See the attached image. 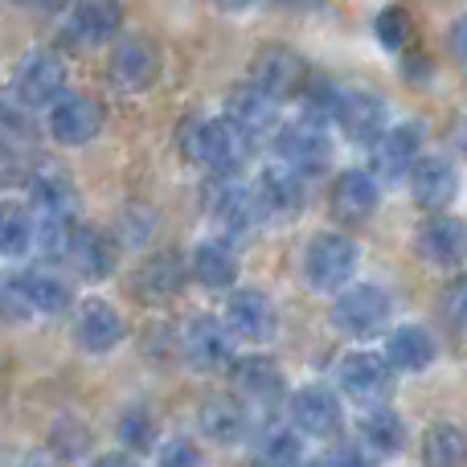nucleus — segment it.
<instances>
[{
    "instance_id": "1",
    "label": "nucleus",
    "mask_w": 467,
    "mask_h": 467,
    "mask_svg": "<svg viewBox=\"0 0 467 467\" xmlns=\"http://www.w3.org/2000/svg\"><path fill=\"white\" fill-rule=\"evenodd\" d=\"M181 152H185L189 161L205 164L213 177H230V172H238L242 156H246V131H242L238 123H230L226 115H222V119H202L189 128Z\"/></svg>"
},
{
    "instance_id": "2",
    "label": "nucleus",
    "mask_w": 467,
    "mask_h": 467,
    "mask_svg": "<svg viewBox=\"0 0 467 467\" xmlns=\"http://www.w3.org/2000/svg\"><path fill=\"white\" fill-rule=\"evenodd\" d=\"M357 271V242L348 234L320 230L307 238L304 250V279L312 291H340L348 287Z\"/></svg>"
},
{
    "instance_id": "3",
    "label": "nucleus",
    "mask_w": 467,
    "mask_h": 467,
    "mask_svg": "<svg viewBox=\"0 0 467 467\" xmlns=\"http://www.w3.org/2000/svg\"><path fill=\"white\" fill-rule=\"evenodd\" d=\"M389 312H394V304L381 287L348 283V287H340L337 304H332V324H337V332H345L353 340H369L389 324Z\"/></svg>"
},
{
    "instance_id": "4",
    "label": "nucleus",
    "mask_w": 467,
    "mask_h": 467,
    "mask_svg": "<svg viewBox=\"0 0 467 467\" xmlns=\"http://www.w3.org/2000/svg\"><path fill=\"white\" fill-rule=\"evenodd\" d=\"M66 87V62L49 49H33L13 70V95L25 107H54Z\"/></svg>"
},
{
    "instance_id": "5",
    "label": "nucleus",
    "mask_w": 467,
    "mask_h": 467,
    "mask_svg": "<svg viewBox=\"0 0 467 467\" xmlns=\"http://www.w3.org/2000/svg\"><path fill=\"white\" fill-rule=\"evenodd\" d=\"M250 82H254L263 95H271L275 103H283V99L304 95L307 82H312V74H307L304 57H299L296 49L271 46L254 57V66H250Z\"/></svg>"
},
{
    "instance_id": "6",
    "label": "nucleus",
    "mask_w": 467,
    "mask_h": 467,
    "mask_svg": "<svg viewBox=\"0 0 467 467\" xmlns=\"http://www.w3.org/2000/svg\"><path fill=\"white\" fill-rule=\"evenodd\" d=\"M103 131V103L90 95H62L49 107V136L57 144H87Z\"/></svg>"
},
{
    "instance_id": "7",
    "label": "nucleus",
    "mask_w": 467,
    "mask_h": 467,
    "mask_svg": "<svg viewBox=\"0 0 467 467\" xmlns=\"http://www.w3.org/2000/svg\"><path fill=\"white\" fill-rule=\"evenodd\" d=\"M422 123H398L373 144V177L378 181H402L422 156Z\"/></svg>"
},
{
    "instance_id": "8",
    "label": "nucleus",
    "mask_w": 467,
    "mask_h": 467,
    "mask_svg": "<svg viewBox=\"0 0 467 467\" xmlns=\"http://www.w3.org/2000/svg\"><path fill=\"white\" fill-rule=\"evenodd\" d=\"M406 181H410V197L431 213H443L460 197V169L447 156H419Z\"/></svg>"
},
{
    "instance_id": "9",
    "label": "nucleus",
    "mask_w": 467,
    "mask_h": 467,
    "mask_svg": "<svg viewBox=\"0 0 467 467\" xmlns=\"http://www.w3.org/2000/svg\"><path fill=\"white\" fill-rule=\"evenodd\" d=\"M111 78L119 90H148L156 78H161V49L148 37H123L119 46L111 49Z\"/></svg>"
},
{
    "instance_id": "10",
    "label": "nucleus",
    "mask_w": 467,
    "mask_h": 467,
    "mask_svg": "<svg viewBox=\"0 0 467 467\" xmlns=\"http://www.w3.org/2000/svg\"><path fill=\"white\" fill-rule=\"evenodd\" d=\"M389 369L394 365L378 353H345L337 361V386L357 402H381L389 389Z\"/></svg>"
},
{
    "instance_id": "11",
    "label": "nucleus",
    "mask_w": 467,
    "mask_h": 467,
    "mask_svg": "<svg viewBox=\"0 0 467 467\" xmlns=\"http://www.w3.org/2000/svg\"><path fill=\"white\" fill-rule=\"evenodd\" d=\"M386 103L369 90H340V103H337V123L348 140L357 144H378L386 136Z\"/></svg>"
},
{
    "instance_id": "12",
    "label": "nucleus",
    "mask_w": 467,
    "mask_h": 467,
    "mask_svg": "<svg viewBox=\"0 0 467 467\" xmlns=\"http://www.w3.org/2000/svg\"><path fill=\"white\" fill-rule=\"evenodd\" d=\"M275 148H279V161L291 164L296 172L312 177V172H324L332 161V144L316 123H296V128H283L275 136Z\"/></svg>"
},
{
    "instance_id": "13",
    "label": "nucleus",
    "mask_w": 467,
    "mask_h": 467,
    "mask_svg": "<svg viewBox=\"0 0 467 467\" xmlns=\"http://www.w3.org/2000/svg\"><path fill=\"white\" fill-rule=\"evenodd\" d=\"M226 324L234 337L250 340V345H263L275 332V304L266 291L258 287H238L226 304Z\"/></svg>"
},
{
    "instance_id": "14",
    "label": "nucleus",
    "mask_w": 467,
    "mask_h": 467,
    "mask_svg": "<svg viewBox=\"0 0 467 467\" xmlns=\"http://www.w3.org/2000/svg\"><path fill=\"white\" fill-rule=\"evenodd\" d=\"M419 254L435 266H460L467 258V222L455 213H435L419 226Z\"/></svg>"
},
{
    "instance_id": "15",
    "label": "nucleus",
    "mask_w": 467,
    "mask_h": 467,
    "mask_svg": "<svg viewBox=\"0 0 467 467\" xmlns=\"http://www.w3.org/2000/svg\"><path fill=\"white\" fill-rule=\"evenodd\" d=\"M291 422L299 435L332 439L340 431V402L328 386H304L291 398Z\"/></svg>"
},
{
    "instance_id": "16",
    "label": "nucleus",
    "mask_w": 467,
    "mask_h": 467,
    "mask_svg": "<svg viewBox=\"0 0 467 467\" xmlns=\"http://www.w3.org/2000/svg\"><path fill=\"white\" fill-rule=\"evenodd\" d=\"M181 345H185V357L197 369H222L234 357V332L218 316H197L189 324V332L181 337Z\"/></svg>"
},
{
    "instance_id": "17",
    "label": "nucleus",
    "mask_w": 467,
    "mask_h": 467,
    "mask_svg": "<svg viewBox=\"0 0 467 467\" xmlns=\"http://www.w3.org/2000/svg\"><path fill=\"white\" fill-rule=\"evenodd\" d=\"M205 210H210L213 222L242 234L254 226V210H263V205H258V193H250L246 185H238L230 177H213L210 189H205Z\"/></svg>"
},
{
    "instance_id": "18",
    "label": "nucleus",
    "mask_w": 467,
    "mask_h": 467,
    "mask_svg": "<svg viewBox=\"0 0 467 467\" xmlns=\"http://www.w3.org/2000/svg\"><path fill=\"white\" fill-rule=\"evenodd\" d=\"M74 337L87 353H111L123 340V316L115 312L107 299H82L74 312Z\"/></svg>"
},
{
    "instance_id": "19",
    "label": "nucleus",
    "mask_w": 467,
    "mask_h": 467,
    "mask_svg": "<svg viewBox=\"0 0 467 467\" xmlns=\"http://www.w3.org/2000/svg\"><path fill=\"white\" fill-rule=\"evenodd\" d=\"M181 287H185V263H181V254H172V250L144 258L140 271L131 275V291H136V299H144V304H169V299H177Z\"/></svg>"
},
{
    "instance_id": "20",
    "label": "nucleus",
    "mask_w": 467,
    "mask_h": 467,
    "mask_svg": "<svg viewBox=\"0 0 467 467\" xmlns=\"http://www.w3.org/2000/svg\"><path fill=\"white\" fill-rule=\"evenodd\" d=\"M258 205H263L266 213H279V218H296L299 210H304V172H296L291 164L275 161L266 164L263 172H258Z\"/></svg>"
},
{
    "instance_id": "21",
    "label": "nucleus",
    "mask_w": 467,
    "mask_h": 467,
    "mask_svg": "<svg viewBox=\"0 0 467 467\" xmlns=\"http://www.w3.org/2000/svg\"><path fill=\"white\" fill-rule=\"evenodd\" d=\"M328 205L340 222H365L378 210V177L365 169L337 172V181L328 189Z\"/></svg>"
},
{
    "instance_id": "22",
    "label": "nucleus",
    "mask_w": 467,
    "mask_h": 467,
    "mask_svg": "<svg viewBox=\"0 0 467 467\" xmlns=\"http://www.w3.org/2000/svg\"><path fill=\"white\" fill-rule=\"evenodd\" d=\"M435 353H439V345L431 337V328H422V324H402L386 340V361L402 373H422L435 361Z\"/></svg>"
},
{
    "instance_id": "23",
    "label": "nucleus",
    "mask_w": 467,
    "mask_h": 467,
    "mask_svg": "<svg viewBox=\"0 0 467 467\" xmlns=\"http://www.w3.org/2000/svg\"><path fill=\"white\" fill-rule=\"evenodd\" d=\"M234 386H238L242 398H250V402L271 406V402H279V394H283V369L271 357L250 353L234 365Z\"/></svg>"
},
{
    "instance_id": "24",
    "label": "nucleus",
    "mask_w": 467,
    "mask_h": 467,
    "mask_svg": "<svg viewBox=\"0 0 467 467\" xmlns=\"http://www.w3.org/2000/svg\"><path fill=\"white\" fill-rule=\"evenodd\" d=\"M189 271H193V279L202 283V287L226 291V287H234V279H238V254H234L226 242L205 238V242H197L193 258H189Z\"/></svg>"
},
{
    "instance_id": "25",
    "label": "nucleus",
    "mask_w": 467,
    "mask_h": 467,
    "mask_svg": "<svg viewBox=\"0 0 467 467\" xmlns=\"http://www.w3.org/2000/svg\"><path fill=\"white\" fill-rule=\"evenodd\" d=\"M197 419H202L205 435L222 447H234L246 439V410H242V402L230 394H210L202 402V414H197Z\"/></svg>"
},
{
    "instance_id": "26",
    "label": "nucleus",
    "mask_w": 467,
    "mask_h": 467,
    "mask_svg": "<svg viewBox=\"0 0 467 467\" xmlns=\"http://www.w3.org/2000/svg\"><path fill=\"white\" fill-rule=\"evenodd\" d=\"M66 258H70V266L78 275H87V279H107L115 266V246L107 234L99 230H74L70 234V246H66Z\"/></svg>"
},
{
    "instance_id": "27",
    "label": "nucleus",
    "mask_w": 467,
    "mask_h": 467,
    "mask_svg": "<svg viewBox=\"0 0 467 467\" xmlns=\"http://www.w3.org/2000/svg\"><path fill=\"white\" fill-rule=\"evenodd\" d=\"M226 119L238 123L246 136L271 131L275 128V99L263 95L254 82H246V87H234L230 99H226Z\"/></svg>"
},
{
    "instance_id": "28",
    "label": "nucleus",
    "mask_w": 467,
    "mask_h": 467,
    "mask_svg": "<svg viewBox=\"0 0 467 467\" xmlns=\"http://www.w3.org/2000/svg\"><path fill=\"white\" fill-rule=\"evenodd\" d=\"M70 29L78 41H111L119 29V0H74Z\"/></svg>"
},
{
    "instance_id": "29",
    "label": "nucleus",
    "mask_w": 467,
    "mask_h": 467,
    "mask_svg": "<svg viewBox=\"0 0 467 467\" xmlns=\"http://www.w3.org/2000/svg\"><path fill=\"white\" fill-rule=\"evenodd\" d=\"M422 467H467V431L455 422H435L422 435Z\"/></svg>"
},
{
    "instance_id": "30",
    "label": "nucleus",
    "mask_w": 467,
    "mask_h": 467,
    "mask_svg": "<svg viewBox=\"0 0 467 467\" xmlns=\"http://www.w3.org/2000/svg\"><path fill=\"white\" fill-rule=\"evenodd\" d=\"M37 242V213L21 202H0V254L21 258Z\"/></svg>"
},
{
    "instance_id": "31",
    "label": "nucleus",
    "mask_w": 467,
    "mask_h": 467,
    "mask_svg": "<svg viewBox=\"0 0 467 467\" xmlns=\"http://www.w3.org/2000/svg\"><path fill=\"white\" fill-rule=\"evenodd\" d=\"M361 439L369 443V451L398 455L406 447V422L398 419L389 406H373V410L361 419Z\"/></svg>"
},
{
    "instance_id": "32",
    "label": "nucleus",
    "mask_w": 467,
    "mask_h": 467,
    "mask_svg": "<svg viewBox=\"0 0 467 467\" xmlns=\"http://www.w3.org/2000/svg\"><path fill=\"white\" fill-rule=\"evenodd\" d=\"M21 287H25V296H29L33 312L57 316L70 307V287H66V279H57V275H49V271H25Z\"/></svg>"
},
{
    "instance_id": "33",
    "label": "nucleus",
    "mask_w": 467,
    "mask_h": 467,
    "mask_svg": "<svg viewBox=\"0 0 467 467\" xmlns=\"http://www.w3.org/2000/svg\"><path fill=\"white\" fill-rule=\"evenodd\" d=\"M258 451H263V460L271 467H299L304 463V447H299V435L291 427H266Z\"/></svg>"
},
{
    "instance_id": "34",
    "label": "nucleus",
    "mask_w": 467,
    "mask_h": 467,
    "mask_svg": "<svg viewBox=\"0 0 467 467\" xmlns=\"http://www.w3.org/2000/svg\"><path fill=\"white\" fill-rule=\"evenodd\" d=\"M119 443L128 451H152L156 443V419L148 410H128L119 419Z\"/></svg>"
},
{
    "instance_id": "35",
    "label": "nucleus",
    "mask_w": 467,
    "mask_h": 467,
    "mask_svg": "<svg viewBox=\"0 0 467 467\" xmlns=\"http://www.w3.org/2000/svg\"><path fill=\"white\" fill-rule=\"evenodd\" d=\"M373 33H378V41L386 49H406V41H410V16H406V8H381L378 21H373Z\"/></svg>"
},
{
    "instance_id": "36",
    "label": "nucleus",
    "mask_w": 467,
    "mask_h": 467,
    "mask_svg": "<svg viewBox=\"0 0 467 467\" xmlns=\"http://www.w3.org/2000/svg\"><path fill=\"white\" fill-rule=\"evenodd\" d=\"M0 312H5L8 320H21V316L33 312L29 296H25V287H21V275H0Z\"/></svg>"
},
{
    "instance_id": "37",
    "label": "nucleus",
    "mask_w": 467,
    "mask_h": 467,
    "mask_svg": "<svg viewBox=\"0 0 467 467\" xmlns=\"http://www.w3.org/2000/svg\"><path fill=\"white\" fill-rule=\"evenodd\" d=\"M443 312L455 328H467V275H455L443 291Z\"/></svg>"
},
{
    "instance_id": "38",
    "label": "nucleus",
    "mask_w": 467,
    "mask_h": 467,
    "mask_svg": "<svg viewBox=\"0 0 467 467\" xmlns=\"http://www.w3.org/2000/svg\"><path fill=\"white\" fill-rule=\"evenodd\" d=\"M161 467H205V455L189 439H169L161 447Z\"/></svg>"
},
{
    "instance_id": "39",
    "label": "nucleus",
    "mask_w": 467,
    "mask_h": 467,
    "mask_svg": "<svg viewBox=\"0 0 467 467\" xmlns=\"http://www.w3.org/2000/svg\"><path fill=\"white\" fill-rule=\"evenodd\" d=\"M0 128H8L13 136H29V119L13 103H5V99H0Z\"/></svg>"
},
{
    "instance_id": "40",
    "label": "nucleus",
    "mask_w": 467,
    "mask_h": 467,
    "mask_svg": "<svg viewBox=\"0 0 467 467\" xmlns=\"http://www.w3.org/2000/svg\"><path fill=\"white\" fill-rule=\"evenodd\" d=\"M451 49H455L460 62H467V13L455 21V29H451Z\"/></svg>"
},
{
    "instance_id": "41",
    "label": "nucleus",
    "mask_w": 467,
    "mask_h": 467,
    "mask_svg": "<svg viewBox=\"0 0 467 467\" xmlns=\"http://www.w3.org/2000/svg\"><path fill=\"white\" fill-rule=\"evenodd\" d=\"M328 467H369V460H365L361 451H337L328 460Z\"/></svg>"
},
{
    "instance_id": "42",
    "label": "nucleus",
    "mask_w": 467,
    "mask_h": 467,
    "mask_svg": "<svg viewBox=\"0 0 467 467\" xmlns=\"http://www.w3.org/2000/svg\"><path fill=\"white\" fill-rule=\"evenodd\" d=\"M95 467H140L136 460H131L128 451H107V455H99Z\"/></svg>"
},
{
    "instance_id": "43",
    "label": "nucleus",
    "mask_w": 467,
    "mask_h": 467,
    "mask_svg": "<svg viewBox=\"0 0 467 467\" xmlns=\"http://www.w3.org/2000/svg\"><path fill=\"white\" fill-rule=\"evenodd\" d=\"M8 172H13V148H8V140L0 136V181H5Z\"/></svg>"
},
{
    "instance_id": "44",
    "label": "nucleus",
    "mask_w": 467,
    "mask_h": 467,
    "mask_svg": "<svg viewBox=\"0 0 467 467\" xmlns=\"http://www.w3.org/2000/svg\"><path fill=\"white\" fill-rule=\"evenodd\" d=\"M213 8H222V13H242V8H250L254 0H210Z\"/></svg>"
},
{
    "instance_id": "45",
    "label": "nucleus",
    "mask_w": 467,
    "mask_h": 467,
    "mask_svg": "<svg viewBox=\"0 0 467 467\" xmlns=\"http://www.w3.org/2000/svg\"><path fill=\"white\" fill-rule=\"evenodd\" d=\"M33 5H37V8H46V13H57V8H62L66 0H33Z\"/></svg>"
},
{
    "instance_id": "46",
    "label": "nucleus",
    "mask_w": 467,
    "mask_h": 467,
    "mask_svg": "<svg viewBox=\"0 0 467 467\" xmlns=\"http://www.w3.org/2000/svg\"><path fill=\"white\" fill-rule=\"evenodd\" d=\"M287 5H312V0H287Z\"/></svg>"
}]
</instances>
